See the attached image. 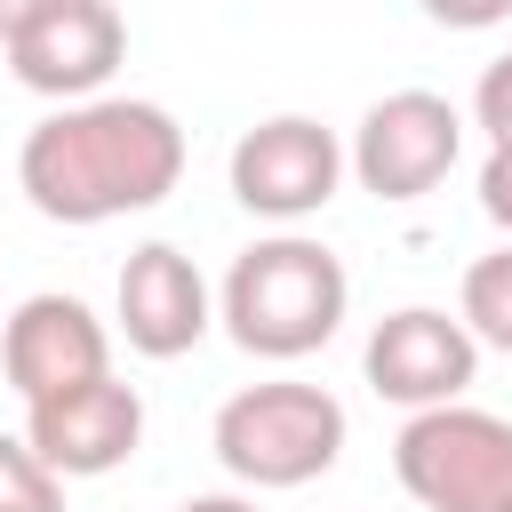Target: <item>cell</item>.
<instances>
[{"instance_id":"17","label":"cell","mask_w":512,"mask_h":512,"mask_svg":"<svg viewBox=\"0 0 512 512\" xmlns=\"http://www.w3.org/2000/svg\"><path fill=\"white\" fill-rule=\"evenodd\" d=\"M40 8H48V0H0V48H8V40H16V32L40 16Z\"/></svg>"},{"instance_id":"7","label":"cell","mask_w":512,"mask_h":512,"mask_svg":"<svg viewBox=\"0 0 512 512\" xmlns=\"http://www.w3.org/2000/svg\"><path fill=\"white\" fill-rule=\"evenodd\" d=\"M472 376H480V336L464 328V312L448 320L440 304H400L368 336V384H376V400H400L408 416L464 400Z\"/></svg>"},{"instance_id":"4","label":"cell","mask_w":512,"mask_h":512,"mask_svg":"<svg viewBox=\"0 0 512 512\" xmlns=\"http://www.w3.org/2000/svg\"><path fill=\"white\" fill-rule=\"evenodd\" d=\"M392 472L424 512H512V416L440 400L392 440Z\"/></svg>"},{"instance_id":"18","label":"cell","mask_w":512,"mask_h":512,"mask_svg":"<svg viewBox=\"0 0 512 512\" xmlns=\"http://www.w3.org/2000/svg\"><path fill=\"white\" fill-rule=\"evenodd\" d=\"M176 512H264L256 496H184Z\"/></svg>"},{"instance_id":"12","label":"cell","mask_w":512,"mask_h":512,"mask_svg":"<svg viewBox=\"0 0 512 512\" xmlns=\"http://www.w3.org/2000/svg\"><path fill=\"white\" fill-rule=\"evenodd\" d=\"M464 328L480 336V344H496V352H512V248H496V256H480L472 272H464Z\"/></svg>"},{"instance_id":"15","label":"cell","mask_w":512,"mask_h":512,"mask_svg":"<svg viewBox=\"0 0 512 512\" xmlns=\"http://www.w3.org/2000/svg\"><path fill=\"white\" fill-rule=\"evenodd\" d=\"M480 208H488V224L512 232V144H488V160H480Z\"/></svg>"},{"instance_id":"8","label":"cell","mask_w":512,"mask_h":512,"mask_svg":"<svg viewBox=\"0 0 512 512\" xmlns=\"http://www.w3.org/2000/svg\"><path fill=\"white\" fill-rule=\"evenodd\" d=\"M128 56V24L112 0H48L16 40H8V72L32 88V96H56V104H80L96 96Z\"/></svg>"},{"instance_id":"5","label":"cell","mask_w":512,"mask_h":512,"mask_svg":"<svg viewBox=\"0 0 512 512\" xmlns=\"http://www.w3.org/2000/svg\"><path fill=\"white\" fill-rule=\"evenodd\" d=\"M352 152L304 120V112H280V120H256L240 144H232V200L248 216H272V224H304L336 200Z\"/></svg>"},{"instance_id":"11","label":"cell","mask_w":512,"mask_h":512,"mask_svg":"<svg viewBox=\"0 0 512 512\" xmlns=\"http://www.w3.org/2000/svg\"><path fill=\"white\" fill-rule=\"evenodd\" d=\"M112 304H120L128 352H144V360H176V352H192V344L208 336V280H200V264H192L184 248H168V240H144V248L120 264Z\"/></svg>"},{"instance_id":"3","label":"cell","mask_w":512,"mask_h":512,"mask_svg":"<svg viewBox=\"0 0 512 512\" xmlns=\"http://www.w3.org/2000/svg\"><path fill=\"white\" fill-rule=\"evenodd\" d=\"M344 456V400L296 376L248 384L216 408V464L240 488H304Z\"/></svg>"},{"instance_id":"1","label":"cell","mask_w":512,"mask_h":512,"mask_svg":"<svg viewBox=\"0 0 512 512\" xmlns=\"http://www.w3.org/2000/svg\"><path fill=\"white\" fill-rule=\"evenodd\" d=\"M176 176H184V128L168 104L144 96H80L48 112L16 152V184L48 224H112L160 208Z\"/></svg>"},{"instance_id":"16","label":"cell","mask_w":512,"mask_h":512,"mask_svg":"<svg viewBox=\"0 0 512 512\" xmlns=\"http://www.w3.org/2000/svg\"><path fill=\"white\" fill-rule=\"evenodd\" d=\"M432 24H448V32H488V24H504L512 16V0H416Z\"/></svg>"},{"instance_id":"9","label":"cell","mask_w":512,"mask_h":512,"mask_svg":"<svg viewBox=\"0 0 512 512\" xmlns=\"http://www.w3.org/2000/svg\"><path fill=\"white\" fill-rule=\"evenodd\" d=\"M0 376L24 392V408L56 400V392H72L88 376H112V336L80 296H56V288L24 296L8 312V328H0Z\"/></svg>"},{"instance_id":"10","label":"cell","mask_w":512,"mask_h":512,"mask_svg":"<svg viewBox=\"0 0 512 512\" xmlns=\"http://www.w3.org/2000/svg\"><path fill=\"white\" fill-rule=\"evenodd\" d=\"M24 440H32L64 480H104V472H120V464L136 456V440H144V400H136V384H120V376H88V384H72V392H56V400H32V408H24Z\"/></svg>"},{"instance_id":"14","label":"cell","mask_w":512,"mask_h":512,"mask_svg":"<svg viewBox=\"0 0 512 512\" xmlns=\"http://www.w3.org/2000/svg\"><path fill=\"white\" fill-rule=\"evenodd\" d=\"M472 120L488 128V144H512V56H496L472 88Z\"/></svg>"},{"instance_id":"2","label":"cell","mask_w":512,"mask_h":512,"mask_svg":"<svg viewBox=\"0 0 512 512\" xmlns=\"http://www.w3.org/2000/svg\"><path fill=\"white\" fill-rule=\"evenodd\" d=\"M344 304H352V280H344L336 248H320L304 232H272V240L240 248L224 272V328L256 360L320 352L344 328Z\"/></svg>"},{"instance_id":"13","label":"cell","mask_w":512,"mask_h":512,"mask_svg":"<svg viewBox=\"0 0 512 512\" xmlns=\"http://www.w3.org/2000/svg\"><path fill=\"white\" fill-rule=\"evenodd\" d=\"M0 512H64V472L16 432H0Z\"/></svg>"},{"instance_id":"6","label":"cell","mask_w":512,"mask_h":512,"mask_svg":"<svg viewBox=\"0 0 512 512\" xmlns=\"http://www.w3.org/2000/svg\"><path fill=\"white\" fill-rule=\"evenodd\" d=\"M456 152H464V120L432 88H392L352 128V176L376 200H424L456 168Z\"/></svg>"}]
</instances>
